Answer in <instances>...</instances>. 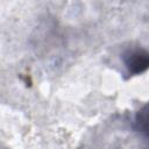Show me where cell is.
<instances>
[{
	"label": "cell",
	"instance_id": "1",
	"mask_svg": "<svg viewBox=\"0 0 149 149\" xmlns=\"http://www.w3.org/2000/svg\"><path fill=\"white\" fill-rule=\"evenodd\" d=\"M122 61L130 76H137L149 69V51L143 48H132L125 51Z\"/></svg>",
	"mask_w": 149,
	"mask_h": 149
},
{
	"label": "cell",
	"instance_id": "2",
	"mask_svg": "<svg viewBox=\"0 0 149 149\" xmlns=\"http://www.w3.org/2000/svg\"><path fill=\"white\" fill-rule=\"evenodd\" d=\"M136 129L149 137V102L143 105L135 115Z\"/></svg>",
	"mask_w": 149,
	"mask_h": 149
}]
</instances>
